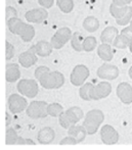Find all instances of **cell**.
<instances>
[{
  "label": "cell",
  "instance_id": "obj_1",
  "mask_svg": "<svg viewBox=\"0 0 132 150\" xmlns=\"http://www.w3.org/2000/svg\"><path fill=\"white\" fill-rule=\"evenodd\" d=\"M7 28L12 34L19 35L24 42H30L35 37V29L32 25L25 24L18 18H11L6 21Z\"/></svg>",
  "mask_w": 132,
  "mask_h": 150
},
{
  "label": "cell",
  "instance_id": "obj_2",
  "mask_svg": "<svg viewBox=\"0 0 132 150\" xmlns=\"http://www.w3.org/2000/svg\"><path fill=\"white\" fill-rule=\"evenodd\" d=\"M105 120V115L99 109H92L88 111L85 115L84 120H83V126L86 129L87 134L92 135L95 134L98 130L99 126L103 124Z\"/></svg>",
  "mask_w": 132,
  "mask_h": 150
},
{
  "label": "cell",
  "instance_id": "obj_3",
  "mask_svg": "<svg viewBox=\"0 0 132 150\" xmlns=\"http://www.w3.org/2000/svg\"><path fill=\"white\" fill-rule=\"evenodd\" d=\"M110 13L116 20V23L120 26L130 24L132 20V7L131 6H117L114 3L110 6Z\"/></svg>",
  "mask_w": 132,
  "mask_h": 150
},
{
  "label": "cell",
  "instance_id": "obj_4",
  "mask_svg": "<svg viewBox=\"0 0 132 150\" xmlns=\"http://www.w3.org/2000/svg\"><path fill=\"white\" fill-rule=\"evenodd\" d=\"M38 81L45 89H59L65 84V77L59 71H48Z\"/></svg>",
  "mask_w": 132,
  "mask_h": 150
},
{
  "label": "cell",
  "instance_id": "obj_5",
  "mask_svg": "<svg viewBox=\"0 0 132 150\" xmlns=\"http://www.w3.org/2000/svg\"><path fill=\"white\" fill-rule=\"evenodd\" d=\"M16 89L23 96H27L28 98H34L37 96L39 92L38 84L35 80L31 79H23L18 83Z\"/></svg>",
  "mask_w": 132,
  "mask_h": 150
},
{
  "label": "cell",
  "instance_id": "obj_6",
  "mask_svg": "<svg viewBox=\"0 0 132 150\" xmlns=\"http://www.w3.org/2000/svg\"><path fill=\"white\" fill-rule=\"evenodd\" d=\"M47 106L48 104L44 101H33L28 105L26 113L31 119H43L48 115Z\"/></svg>",
  "mask_w": 132,
  "mask_h": 150
},
{
  "label": "cell",
  "instance_id": "obj_7",
  "mask_svg": "<svg viewBox=\"0 0 132 150\" xmlns=\"http://www.w3.org/2000/svg\"><path fill=\"white\" fill-rule=\"evenodd\" d=\"M72 32L69 28H61L59 29L55 34L51 37L50 43L54 49H61L63 48L68 41H70L72 38Z\"/></svg>",
  "mask_w": 132,
  "mask_h": 150
},
{
  "label": "cell",
  "instance_id": "obj_8",
  "mask_svg": "<svg viewBox=\"0 0 132 150\" xmlns=\"http://www.w3.org/2000/svg\"><path fill=\"white\" fill-rule=\"evenodd\" d=\"M88 77H89L88 67L83 64H78L73 69L70 80H71V83L74 86H82Z\"/></svg>",
  "mask_w": 132,
  "mask_h": 150
},
{
  "label": "cell",
  "instance_id": "obj_9",
  "mask_svg": "<svg viewBox=\"0 0 132 150\" xmlns=\"http://www.w3.org/2000/svg\"><path fill=\"white\" fill-rule=\"evenodd\" d=\"M8 108L10 112L12 113H20L27 109V100L25 97L20 96L19 94H12L8 97Z\"/></svg>",
  "mask_w": 132,
  "mask_h": 150
},
{
  "label": "cell",
  "instance_id": "obj_10",
  "mask_svg": "<svg viewBox=\"0 0 132 150\" xmlns=\"http://www.w3.org/2000/svg\"><path fill=\"white\" fill-rule=\"evenodd\" d=\"M112 92V85L108 82H99L95 86H93L91 90V99L92 100H99V99L106 98Z\"/></svg>",
  "mask_w": 132,
  "mask_h": 150
},
{
  "label": "cell",
  "instance_id": "obj_11",
  "mask_svg": "<svg viewBox=\"0 0 132 150\" xmlns=\"http://www.w3.org/2000/svg\"><path fill=\"white\" fill-rule=\"evenodd\" d=\"M97 77L101 78V80H115L119 77V69L116 65L108 64V63H103V65L97 69Z\"/></svg>",
  "mask_w": 132,
  "mask_h": 150
},
{
  "label": "cell",
  "instance_id": "obj_12",
  "mask_svg": "<svg viewBox=\"0 0 132 150\" xmlns=\"http://www.w3.org/2000/svg\"><path fill=\"white\" fill-rule=\"evenodd\" d=\"M101 138L105 144L114 145L119 141V134L116 129H114V127L110 125H105L101 129Z\"/></svg>",
  "mask_w": 132,
  "mask_h": 150
},
{
  "label": "cell",
  "instance_id": "obj_13",
  "mask_svg": "<svg viewBox=\"0 0 132 150\" xmlns=\"http://www.w3.org/2000/svg\"><path fill=\"white\" fill-rule=\"evenodd\" d=\"M48 12L45 10L44 7L35 8V9L29 10L25 14V18L29 23H35V24H40L43 23L47 18Z\"/></svg>",
  "mask_w": 132,
  "mask_h": 150
},
{
  "label": "cell",
  "instance_id": "obj_14",
  "mask_svg": "<svg viewBox=\"0 0 132 150\" xmlns=\"http://www.w3.org/2000/svg\"><path fill=\"white\" fill-rule=\"evenodd\" d=\"M117 96L124 104H130L132 102V87L128 83H120L117 87Z\"/></svg>",
  "mask_w": 132,
  "mask_h": 150
},
{
  "label": "cell",
  "instance_id": "obj_15",
  "mask_svg": "<svg viewBox=\"0 0 132 150\" xmlns=\"http://www.w3.org/2000/svg\"><path fill=\"white\" fill-rule=\"evenodd\" d=\"M19 62L23 67H26V69L31 67L32 65H34L37 62V54L35 52L34 46L28 51L21 53V55L19 56Z\"/></svg>",
  "mask_w": 132,
  "mask_h": 150
},
{
  "label": "cell",
  "instance_id": "obj_16",
  "mask_svg": "<svg viewBox=\"0 0 132 150\" xmlns=\"http://www.w3.org/2000/svg\"><path fill=\"white\" fill-rule=\"evenodd\" d=\"M54 137H55L54 131H53L51 128H49V127H45V128H42L41 130L39 131L37 139L40 144L48 145L51 142H53Z\"/></svg>",
  "mask_w": 132,
  "mask_h": 150
},
{
  "label": "cell",
  "instance_id": "obj_17",
  "mask_svg": "<svg viewBox=\"0 0 132 150\" xmlns=\"http://www.w3.org/2000/svg\"><path fill=\"white\" fill-rule=\"evenodd\" d=\"M21 77V71L19 69V65L16 63H8L6 65L5 78L8 83H14L18 81Z\"/></svg>",
  "mask_w": 132,
  "mask_h": 150
},
{
  "label": "cell",
  "instance_id": "obj_18",
  "mask_svg": "<svg viewBox=\"0 0 132 150\" xmlns=\"http://www.w3.org/2000/svg\"><path fill=\"white\" fill-rule=\"evenodd\" d=\"M68 134L70 136L74 137L77 140L78 143H81L85 140L87 135V131L84 128V126H77V125H73L70 129H68Z\"/></svg>",
  "mask_w": 132,
  "mask_h": 150
},
{
  "label": "cell",
  "instance_id": "obj_19",
  "mask_svg": "<svg viewBox=\"0 0 132 150\" xmlns=\"http://www.w3.org/2000/svg\"><path fill=\"white\" fill-rule=\"evenodd\" d=\"M34 48H35L36 54L42 56V57H46V56L50 55L53 49L51 43L47 41H39L36 45H34Z\"/></svg>",
  "mask_w": 132,
  "mask_h": 150
},
{
  "label": "cell",
  "instance_id": "obj_20",
  "mask_svg": "<svg viewBox=\"0 0 132 150\" xmlns=\"http://www.w3.org/2000/svg\"><path fill=\"white\" fill-rule=\"evenodd\" d=\"M97 55L103 61H111L114 56V52L111 47V44L103 43L97 47Z\"/></svg>",
  "mask_w": 132,
  "mask_h": 150
},
{
  "label": "cell",
  "instance_id": "obj_21",
  "mask_svg": "<svg viewBox=\"0 0 132 150\" xmlns=\"http://www.w3.org/2000/svg\"><path fill=\"white\" fill-rule=\"evenodd\" d=\"M118 35V30L115 27H106L101 35V41L103 43L112 44Z\"/></svg>",
  "mask_w": 132,
  "mask_h": 150
},
{
  "label": "cell",
  "instance_id": "obj_22",
  "mask_svg": "<svg viewBox=\"0 0 132 150\" xmlns=\"http://www.w3.org/2000/svg\"><path fill=\"white\" fill-rule=\"evenodd\" d=\"M84 36L83 34H81L80 32H76L72 35V38H71V45L73 47L74 50L78 52H81L83 51V43H84Z\"/></svg>",
  "mask_w": 132,
  "mask_h": 150
},
{
  "label": "cell",
  "instance_id": "obj_23",
  "mask_svg": "<svg viewBox=\"0 0 132 150\" xmlns=\"http://www.w3.org/2000/svg\"><path fill=\"white\" fill-rule=\"evenodd\" d=\"M83 28H84L85 31L89 32V33L96 32L99 28L98 20L94 16H87L83 22Z\"/></svg>",
  "mask_w": 132,
  "mask_h": 150
},
{
  "label": "cell",
  "instance_id": "obj_24",
  "mask_svg": "<svg viewBox=\"0 0 132 150\" xmlns=\"http://www.w3.org/2000/svg\"><path fill=\"white\" fill-rule=\"evenodd\" d=\"M67 115H69V117L71 119V120L73 122L74 125H76L78 122H80L81 120L84 117V113H83V110L78 106H73L70 107L68 110H66Z\"/></svg>",
  "mask_w": 132,
  "mask_h": 150
},
{
  "label": "cell",
  "instance_id": "obj_25",
  "mask_svg": "<svg viewBox=\"0 0 132 150\" xmlns=\"http://www.w3.org/2000/svg\"><path fill=\"white\" fill-rule=\"evenodd\" d=\"M93 86L91 83H85L81 86L80 90H79V95L80 97L85 101H90L91 99V90H92Z\"/></svg>",
  "mask_w": 132,
  "mask_h": 150
},
{
  "label": "cell",
  "instance_id": "obj_26",
  "mask_svg": "<svg viewBox=\"0 0 132 150\" xmlns=\"http://www.w3.org/2000/svg\"><path fill=\"white\" fill-rule=\"evenodd\" d=\"M130 41L131 40H129L128 38L125 37L122 34H120V35H118L115 38L114 42H113V45H114V47L118 48V49H124V48L128 47Z\"/></svg>",
  "mask_w": 132,
  "mask_h": 150
},
{
  "label": "cell",
  "instance_id": "obj_27",
  "mask_svg": "<svg viewBox=\"0 0 132 150\" xmlns=\"http://www.w3.org/2000/svg\"><path fill=\"white\" fill-rule=\"evenodd\" d=\"M47 112H48V115H50V117H59V115L64 112V108L59 103H51V104H48Z\"/></svg>",
  "mask_w": 132,
  "mask_h": 150
},
{
  "label": "cell",
  "instance_id": "obj_28",
  "mask_svg": "<svg viewBox=\"0 0 132 150\" xmlns=\"http://www.w3.org/2000/svg\"><path fill=\"white\" fill-rule=\"evenodd\" d=\"M56 4L59 8L65 13H69L74 8L73 0H56Z\"/></svg>",
  "mask_w": 132,
  "mask_h": 150
},
{
  "label": "cell",
  "instance_id": "obj_29",
  "mask_svg": "<svg viewBox=\"0 0 132 150\" xmlns=\"http://www.w3.org/2000/svg\"><path fill=\"white\" fill-rule=\"evenodd\" d=\"M18 133L12 128H7L6 130V136H5V143L6 145H14L18 142Z\"/></svg>",
  "mask_w": 132,
  "mask_h": 150
},
{
  "label": "cell",
  "instance_id": "obj_30",
  "mask_svg": "<svg viewBox=\"0 0 132 150\" xmlns=\"http://www.w3.org/2000/svg\"><path fill=\"white\" fill-rule=\"evenodd\" d=\"M96 45H97L96 39H95L94 37L89 36V37L85 38L84 43H83V49H84V51H86V52H90L96 47Z\"/></svg>",
  "mask_w": 132,
  "mask_h": 150
},
{
  "label": "cell",
  "instance_id": "obj_31",
  "mask_svg": "<svg viewBox=\"0 0 132 150\" xmlns=\"http://www.w3.org/2000/svg\"><path fill=\"white\" fill-rule=\"evenodd\" d=\"M59 122L64 129H67V130L70 129L74 125L73 122L71 120V119L69 117V115H67L66 111H64V112L59 117Z\"/></svg>",
  "mask_w": 132,
  "mask_h": 150
},
{
  "label": "cell",
  "instance_id": "obj_32",
  "mask_svg": "<svg viewBox=\"0 0 132 150\" xmlns=\"http://www.w3.org/2000/svg\"><path fill=\"white\" fill-rule=\"evenodd\" d=\"M5 46H6V48H5V55H6L5 58H6V60H9V59H11V58L14 57V48L8 41H6Z\"/></svg>",
  "mask_w": 132,
  "mask_h": 150
},
{
  "label": "cell",
  "instance_id": "obj_33",
  "mask_svg": "<svg viewBox=\"0 0 132 150\" xmlns=\"http://www.w3.org/2000/svg\"><path fill=\"white\" fill-rule=\"evenodd\" d=\"M48 71H50V69H48L47 67H39L35 69V71H34V76H35L36 80H39L40 78L44 75V74L48 73Z\"/></svg>",
  "mask_w": 132,
  "mask_h": 150
},
{
  "label": "cell",
  "instance_id": "obj_34",
  "mask_svg": "<svg viewBox=\"0 0 132 150\" xmlns=\"http://www.w3.org/2000/svg\"><path fill=\"white\" fill-rule=\"evenodd\" d=\"M77 143H78L77 140H76L74 137L69 135V136L65 137V138L59 142V145H75V144H77Z\"/></svg>",
  "mask_w": 132,
  "mask_h": 150
},
{
  "label": "cell",
  "instance_id": "obj_35",
  "mask_svg": "<svg viewBox=\"0 0 132 150\" xmlns=\"http://www.w3.org/2000/svg\"><path fill=\"white\" fill-rule=\"evenodd\" d=\"M5 14H6V21L9 20V18H16V16H18V12H16V10L14 9L12 6H7L6 7V10H5Z\"/></svg>",
  "mask_w": 132,
  "mask_h": 150
},
{
  "label": "cell",
  "instance_id": "obj_36",
  "mask_svg": "<svg viewBox=\"0 0 132 150\" xmlns=\"http://www.w3.org/2000/svg\"><path fill=\"white\" fill-rule=\"evenodd\" d=\"M18 145H35V142L31 139H26L24 137H19L18 142H16Z\"/></svg>",
  "mask_w": 132,
  "mask_h": 150
},
{
  "label": "cell",
  "instance_id": "obj_37",
  "mask_svg": "<svg viewBox=\"0 0 132 150\" xmlns=\"http://www.w3.org/2000/svg\"><path fill=\"white\" fill-rule=\"evenodd\" d=\"M121 34H122V35H124L125 37H127L129 40H132V26H131V25L123 29V30L121 31Z\"/></svg>",
  "mask_w": 132,
  "mask_h": 150
},
{
  "label": "cell",
  "instance_id": "obj_38",
  "mask_svg": "<svg viewBox=\"0 0 132 150\" xmlns=\"http://www.w3.org/2000/svg\"><path fill=\"white\" fill-rule=\"evenodd\" d=\"M39 4L44 8H50L53 5L54 0H38Z\"/></svg>",
  "mask_w": 132,
  "mask_h": 150
},
{
  "label": "cell",
  "instance_id": "obj_39",
  "mask_svg": "<svg viewBox=\"0 0 132 150\" xmlns=\"http://www.w3.org/2000/svg\"><path fill=\"white\" fill-rule=\"evenodd\" d=\"M132 0H113V3L117 6H125L128 5Z\"/></svg>",
  "mask_w": 132,
  "mask_h": 150
},
{
  "label": "cell",
  "instance_id": "obj_40",
  "mask_svg": "<svg viewBox=\"0 0 132 150\" xmlns=\"http://www.w3.org/2000/svg\"><path fill=\"white\" fill-rule=\"evenodd\" d=\"M10 122H11V119H9V115H8V113H6V127L9 126Z\"/></svg>",
  "mask_w": 132,
  "mask_h": 150
},
{
  "label": "cell",
  "instance_id": "obj_41",
  "mask_svg": "<svg viewBox=\"0 0 132 150\" xmlns=\"http://www.w3.org/2000/svg\"><path fill=\"white\" fill-rule=\"evenodd\" d=\"M128 47H129V49H130V52L132 53V40L130 41V43H129V46H128Z\"/></svg>",
  "mask_w": 132,
  "mask_h": 150
},
{
  "label": "cell",
  "instance_id": "obj_42",
  "mask_svg": "<svg viewBox=\"0 0 132 150\" xmlns=\"http://www.w3.org/2000/svg\"><path fill=\"white\" fill-rule=\"evenodd\" d=\"M129 77H130L131 79H132V67H130V69H129Z\"/></svg>",
  "mask_w": 132,
  "mask_h": 150
},
{
  "label": "cell",
  "instance_id": "obj_43",
  "mask_svg": "<svg viewBox=\"0 0 132 150\" xmlns=\"http://www.w3.org/2000/svg\"><path fill=\"white\" fill-rule=\"evenodd\" d=\"M130 25H131V26H132V20H131V22H130Z\"/></svg>",
  "mask_w": 132,
  "mask_h": 150
}]
</instances>
